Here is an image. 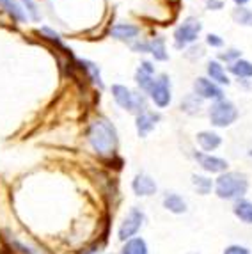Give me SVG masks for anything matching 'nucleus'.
<instances>
[{"mask_svg":"<svg viewBox=\"0 0 252 254\" xmlns=\"http://www.w3.org/2000/svg\"><path fill=\"white\" fill-rule=\"evenodd\" d=\"M87 142L94 155L101 158L114 157L119 146L118 130L109 119L98 118L87 128Z\"/></svg>","mask_w":252,"mask_h":254,"instance_id":"nucleus-1","label":"nucleus"},{"mask_svg":"<svg viewBox=\"0 0 252 254\" xmlns=\"http://www.w3.org/2000/svg\"><path fill=\"white\" fill-rule=\"evenodd\" d=\"M249 189H251V180L242 171H226L215 178L213 194L220 201H229L235 203L238 199L247 197Z\"/></svg>","mask_w":252,"mask_h":254,"instance_id":"nucleus-2","label":"nucleus"},{"mask_svg":"<svg viewBox=\"0 0 252 254\" xmlns=\"http://www.w3.org/2000/svg\"><path fill=\"white\" fill-rule=\"evenodd\" d=\"M146 222H147V215L142 206L128 208V212L125 213V217H123L118 226V231H116V237H118L119 244H125L130 238L139 237L140 231L146 226Z\"/></svg>","mask_w":252,"mask_h":254,"instance_id":"nucleus-3","label":"nucleus"},{"mask_svg":"<svg viewBox=\"0 0 252 254\" xmlns=\"http://www.w3.org/2000/svg\"><path fill=\"white\" fill-rule=\"evenodd\" d=\"M208 118H210L211 127L215 128H229L238 121L240 118V110L231 100H219V102H213L211 107L208 109Z\"/></svg>","mask_w":252,"mask_h":254,"instance_id":"nucleus-4","label":"nucleus"},{"mask_svg":"<svg viewBox=\"0 0 252 254\" xmlns=\"http://www.w3.org/2000/svg\"><path fill=\"white\" fill-rule=\"evenodd\" d=\"M112 96L116 100L119 107L126 112H131V114H140L144 110H147V103H146V98L142 94H137L133 93L131 89H128L126 85L121 84H114L112 85Z\"/></svg>","mask_w":252,"mask_h":254,"instance_id":"nucleus-5","label":"nucleus"},{"mask_svg":"<svg viewBox=\"0 0 252 254\" xmlns=\"http://www.w3.org/2000/svg\"><path fill=\"white\" fill-rule=\"evenodd\" d=\"M192 158L197 164L199 169H201V173L208 174V176H213V178H217L219 174L229 171V162L224 157L215 155V153H202L195 149L192 153Z\"/></svg>","mask_w":252,"mask_h":254,"instance_id":"nucleus-6","label":"nucleus"},{"mask_svg":"<svg viewBox=\"0 0 252 254\" xmlns=\"http://www.w3.org/2000/svg\"><path fill=\"white\" fill-rule=\"evenodd\" d=\"M130 189L135 197H140V199H147V197H153V195L158 194V183L151 174L147 173L135 174L130 182Z\"/></svg>","mask_w":252,"mask_h":254,"instance_id":"nucleus-7","label":"nucleus"},{"mask_svg":"<svg viewBox=\"0 0 252 254\" xmlns=\"http://www.w3.org/2000/svg\"><path fill=\"white\" fill-rule=\"evenodd\" d=\"M201 29H202L201 21L195 20V18H189V20L183 21V23L174 30V45H176V48H185L187 45L195 41L199 32H201Z\"/></svg>","mask_w":252,"mask_h":254,"instance_id":"nucleus-8","label":"nucleus"},{"mask_svg":"<svg viewBox=\"0 0 252 254\" xmlns=\"http://www.w3.org/2000/svg\"><path fill=\"white\" fill-rule=\"evenodd\" d=\"M149 100L155 103L156 109H167L173 102V93H171V80L167 75H160L158 80H155L151 91H149Z\"/></svg>","mask_w":252,"mask_h":254,"instance_id":"nucleus-9","label":"nucleus"},{"mask_svg":"<svg viewBox=\"0 0 252 254\" xmlns=\"http://www.w3.org/2000/svg\"><path fill=\"white\" fill-rule=\"evenodd\" d=\"M193 94L199 100H211V102H219L224 98V91L220 85H217L215 82H211L210 78L199 76L193 82Z\"/></svg>","mask_w":252,"mask_h":254,"instance_id":"nucleus-10","label":"nucleus"},{"mask_svg":"<svg viewBox=\"0 0 252 254\" xmlns=\"http://www.w3.org/2000/svg\"><path fill=\"white\" fill-rule=\"evenodd\" d=\"M160 112H155V110H144L140 114L135 116V130H137V135L140 139H146L149 133L156 128V125L160 123Z\"/></svg>","mask_w":252,"mask_h":254,"instance_id":"nucleus-11","label":"nucleus"},{"mask_svg":"<svg viewBox=\"0 0 252 254\" xmlns=\"http://www.w3.org/2000/svg\"><path fill=\"white\" fill-rule=\"evenodd\" d=\"M162 206L165 212L173 215H185L189 213V201L176 190H167L162 194Z\"/></svg>","mask_w":252,"mask_h":254,"instance_id":"nucleus-12","label":"nucleus"},{"mask_svg":"<svg viewBox=\"0 0 252 254\" xmlns=\"http://www.w3.org/2000/svg\"><path fill=\"white\" fill-rule=\"evenodd\" d=\"M222 135L213 130H201L195 133V144L199 151L202 153H213L222 146Z\"/></svg>","mask_w":252,"mask_h":254,"instance_id":"nucleus-13","label":"nucleus"},{"mask_svg":"<svg viewBox=\"0 0 252 254\" xmlns=\"http://www.w3.org/2000/svg\"><path fill=\"white\" fill-rule=\"evenodd\" d=\"M4 244H5V251H9L11 254H43V251L39 247L32 246V244L21 240L18 237H13V235H9L7 238H4Z\"/></svg>","mask_w":252,"mask_h":254,"instance_id":"nucleus-14","label":"nucleus"},{"mask_svg":"<svg viewBox=\"0 0 252 254\" xmlns=\"http://www.w3.org/2000/svg\"><path fill=\"white\" fill-rule=\"evenodd\" d=\"M190 183H192L193 192L197 195H211L213 194V187H215V178L213 176H208L204 173H193L190 176Z\"/></svg>","mask_w":252,"mask_h":254,"instance_id":"nucleus-15","label":"nucleus"},{"mask_svg":"<svg viewBox=\"0 0 252 254\" xmlns=\"http://www.w3.org/2000/svg\"><path fill=\"white\" fill-rule=\"evenodd\" d=\"M231 212H233V215H235V219L240 220L242 224L252 226V199L244 197V199L235 201Z\"/></svg>","mask_w":252,"mask_h":254,"instance_id":"nucleus-16","label":"nucleus"},{"mask_svg":"<svg viewBox=\"0 0 252 254\" xmlns=\"http://www.w3.org/2000/svg\"><path fill=\"white\" fill-rule=\"evenodd\" d=\"M119 254H149V244L142 235H139L121 244Z\"/></svg>","mask_w":252,"mask_h":254,"instance_id":"nucleus-17","label":"nucleus"},{"mask_svg":"<svg viewBox=\"0 0 252 254\" xmlns=\"http://www.w3.org/2000/svg\"><path fill=\"white\" fill-rule=\"evenodd\" d=\"M140 32V29L137 25H131V23H118L116 27H112V36L116 39H121V41H128V39L137 38Z\"/></svg>","mask_w":252,"mask_h":254,"instance_id":"nucleus-18","label":"nucleus"},{"mask_svg":"<svg viewBox=\"0 0 252 254\" xmlns=\"http://www.w3.org/2000/svg\"><path fill=\"white\" fill-rule=\"evenodd\" d=\"M206 71H208V75H210V80L215 82L217 85H229V76L226 75V69L220 66V63L210 61Z\"/></svg>","mask_w":252,"mask_h":254,"instance_id":"nucleus-19","label":"nucleus"},{"mask_svg":"<svg viewBox=\"0 0 252 254\" xmlns=\"http://www.w3.org/2000/svg\"><path fill=\"white\" fill-rule=\"evenodd\" d=\"M229 73H233L238 78H252V63L244 59H238L235 63H231L229 66Z\"/></svg>","mask_w":252,"mask_h":254,"instance_id":"nucleus-20","label":"nucleus"},{"mask_svg":"<svg viewBox=\"0 0 252 254\" xmlns=\"http://www.w3.org/2000/svg\"><path fill=\"white\" fill-rule=\"evenodd\" d=\"M233 20L238 23V25L252 27V11L247 7H236L233 11Z\"/></svg>","mask_w":252,"mask_h":254,"instance_id":"nucleus-21","label":"nucleus"},{"mask_svg":"<svg viewBox=\"0 0 252 254\" xmlns=\"http://www.w3.org/2000/svg\"><path fill=\"white\" fill-rule=\"evenodd\" d=\"M0 4L4 5L5 11H7L11 16L14 18L16 21H23L25 20V14H23V9L14 2V0H0Z\"/></svg>","mask_w":252,"mask_h":254,"instance_id":"nucleus-22","label":"nucleus"},{"mask_svg":"<svg viewBox=\"0 0 252 254\" xmlns=\"http://www.w3.org/2000/svg\"><path fill=\"white\" fill-rule=\"evenodd\" d=\"M135 78H137V84H139V87L142 91H146V93H149L153 87V84H155V78H153V75H149V73H146L144 69H137V75H135Z\"/></svg>","mask_w":252,"mask_h":254,"instance_id":"nucleus-23","label":"nucleus"},{"mask_svg":"<svg viewBox=\"0 0 252 254\" xmlns=\"http://www.w3.org/2000/svg\"><path fill=\"white\" fill-rule=\"evenodd\" d=\"M149 52L155 55L156 61H167V52H165V41L162 38H156L155 41L149 45Z\"/></svg>","mask_w":252,"mask_h":254,"instance_id":"nucleus-24","label":"nucleus"},{"mask_svg":"<svg viewBox=\"0 0 252 254\" xmlns=\"http://www.w3.org/2000/svg\"><path fill=\"white\" fill-rule=\"evenodd\" d=\"M199 109H201V100L195 94H190L181 102V110H185L189 114H195V112H199Z\"/></svg>","mask_w":252,"mask_h":254,"instance_id":"nucleus-25","label":"nucleus"},{"mask_svg":"<svg viewBox=\"0 0 252 254\" xmlns=\"http://www.w3.org/2000/svg\"><path fill=\"white\" fill-rule=\"evenodd\" d=\"M76 254H105V242L103 240L91 242L85 247H82Z\"/></svg>","mask_w":252,"mask_h":254,"instance_id":"nucleus-26","label":"nucleus"},{"mask_svg":"<svg viewBox=\"0 0 252 254\" xmlns=\"http://www.w3.org/2000/svg\"><path fill=\"white\" fill-rule=\"evenodd\" d=\"M220 254H252V249L244 244H229L224 247Z\"/></svg>","mask_w":252,"mask_h":254,"instance_id":"nucleus-27","label":"nucleus"},{"mask_svg":"<svg viewBox=\"0 0 252 254\" xmlns=\"http://www.w3.org/2000/svg\"><path fill=\"white\" fill-rule=\"evenodd\" d=\"M82 66L89 71V75H91V78H93L94 84H98L101 87L103 84H101V76H100V71H98V66H94V64L89 63V61H82Z\"/></svg>","mask_w":252,"mask_h":254,"instance_id":"nucleus-28","label":"nucleus"},{"mask_svg":"<svg viewBox=\"0 0 252 254\" xmlns=\"http://www.w3.org/2000/svg\"><path fill=\"white\" fill-rule=\"evenodd\" d=\"M21 2H23V5L27 7V11H29L30 18H32L34 21H39V20H41V14H39V11H38V5L34 4L32 0H21Z\"/></svg>","mask_w":252,"mask_h":254,"instance_id":"nucleus-29","label":"nucleus"},{"mask_svg":"<svg viewBox=\"0 0 252 254\" xmlns=\"http://www.w3.org/2000/svg\"><path fill=\"white\" fill-rule=\"evenodd\" d=\"M206 43H208L210 47H213V48H220L224 45L222 38H220V36H217V34H208V38H206Z\"/></svg>","mask_w":252,"mask_h":254,"instance_id":"nucleus-30","label":"nucleus"},{"mask_svg":"<svg viewBox=\"0 0 252 254\" xmlns=\"http://www.w3.org/2000/svg\"><path fill=\"white\" fill-rule=\"evenodd\" d=\"M220 59L222 61H238L240 59V52L238 50H227V54H222L220 55Z\"/></svg>","mask_w":252,"mask_h":254,"instance_id":"nucleus-31","label":"nucleus"},{"mask_svg":"<svg viewBox=\"0 0 252 254\" xmlns=\"http://www.w3.org/2000/svg\"><path fill=\"white\" fill-rule=\"evenodd\" d=\"M206 5L210 9H220L222 7V0H206Z\"/></svg>","mask_w":252,"mask_h":254,"instance_id":"nucleus-32","label":"nucleus"},{"mask_svg":"<svg viewBox=\"0 0 252 254\" xmlns=\"http://www.w3.org/2000/svg\"><path fill=\"white\" fill-rule=\"evenodd\" d=\"M133 50L137 52H149V45L147 43H137V45H133Z\"/></svg>","mask_w":252,"mask_h":254,"instance_id":"nucleus-33","label":"nucleus"},{"mask_svg":"<svg viewBox=\"0 0 252 254\" xmlns=\"http://www.w3.org/2000/svg\"><path fill=\"white\" fill-rule=\"evenodd\" d=\"M235 4H238V7H242L244 4H247V2H251V0H233Z\"/></svg>","mask_w":252,"mask_h":254,"instance_id":"nucleus-34","label":"nucleus"},{"mask_svg":"<svg viewBox=\"0 0 252 254\" xmlns=\"http://www.w3.org/2000/svg\"><path fill=\"white\" fill-rule=\"evenodd\" d=\"M247 157H249V158H252V148H251V149H249V151H247Z\"/></svg>","mask_w":252,"mask_h":254,"instance_id":"nucleus-35","label":"nucleus"},{"mask_svg":"<svg viewBox=\"0 0 252 254\" xmlns=\"http://www.w3.org/2000/svg\"><path fill=\"white\" fill-rule=\"evenodd\" d=\"M189 254H201V253H189Z\"/></svg>","mask_w":252,"mask_h":254,"instance_id":"nucleus-36","label":"nucleus"}]
</instances>
